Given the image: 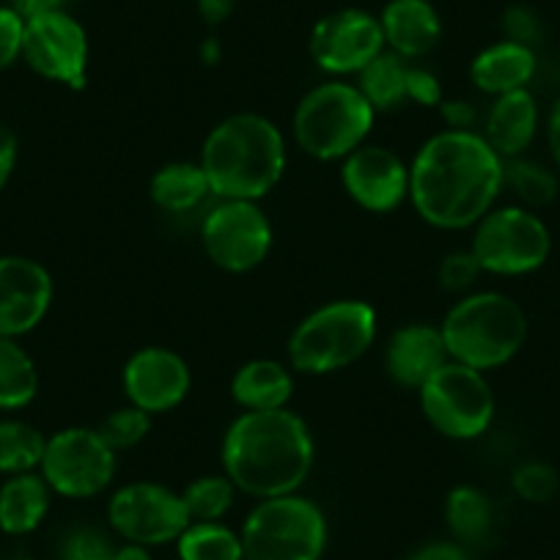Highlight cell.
<instances>
[{
	"mask_svg": "<svg viewBox=\"0 0 560 560\" xmlns=\"http://www.w3.org/2000/svg\"><path fill=\"white\" fill-rule=\"evenodd\" d=\"M505 160L481 132L440 129L409 163V203L440 231H470L498 207Z\"/></svg>",
	"mask_w": 560,
	"mask_h": 560,
	"instance_id": "cell-1",
	"label": "cell"
},
{
	"mask_svg": "<svg viewBox=\"0 0 560 560\" xmlns=\"http://www.w3.org/2000/svg\"><path fill=\"white\" fill-rule=\"evenodd\" d=\"M316 443L294 409L240 412L220 443V465L240 494L253 500L294 494L314 472Z\"/></svg>",
	"mask_w": 560,
	"mask_h": 560,
	"instance_id": "cell-2",
	"label": "cell"
},
{
	"mask_svg": "<svg viewBox=\"0 0 560 560\" xmlns=\"http://www.w3.org/2000/svg\"><path fill=\"white\" fill-rule=\"evenodd\" d=\"M198 163L214 198L261 201L287 174V135L261 113H231L209 129Z\"/></svg>",
	"mask_w": 560,
	"mask_h": 560,
	"instance_id": "cell-3",
	"label": "cell"
},
{
	"mask_svg": "<svg viewBox=\"0 0 560 560\" xmlns=\"http://www.w3.org/2000/svg\"><path fill=\"white\" fill-rule=\"evenodd\" d=\"M527 330L525 308L494 289L465 294L440 322L448 358L483 374L509 365L525 347Z\"/></svg>",
	"mask_w": 560,
	"mask_h": 560,
	"instance_id": "cell-4",
	"label": "cell"
},
{
	"mask_svg": "<svg viewBox=\"0 0 560 560\" xmlns=\"http://www.w3.org/2000/svg\"><path fill=\"white\" fill-rule=\"evenodd\" d=\"M380 332V316L365 300H332L294 325L287 341V363L294 374L327 376L369 354Z\"/></svg>",
	"mask_w": 560,
	"mask_h": 560,
	"instance_id": "cell-5",
	"label": "cell"
},
{
	"mask_svg": "<svg viewBox=\"0 0 560 560\" xmlns=\"http://www.w3.org/2000/svg\"><path fill=\"white\" fill-rule=\"evenodd\" d=\"M380 113L363 91L341 78L305 91L292 113V138L298 149L319 163H341L343 158L369 143Z\"/></svg>",
	"mask_w": 560,
	"mask_h": 560,
	"instance_id": "cell-6",
	"label": "cell"
},
{
	"mask_svg": "<svg viewBox=\"0 0 560 560\" xmlns=\"http://www.w3.org/2000/svg\"><path fill=\"white\" fill-rule=\"evenodd\" d=\"M245 560H322L327 552V516L303 492L256 500L240 527Z\"/></svg>",
	"mask_w": 560,
	"mask_h": 560,
	"instance_id": "cell-7",
	"label": "cell"
},
{
	"mask_svg": "<svg viewBox=\"0 0 560 560\" xmlns=\"http://www.w3.org/2000/svg\"><path fill=\"white\" fill-rule=\"evenodd\" d=\"M418 404L429 427L456 443H470L494 423L498 398L483 371L448 360L418 390Z\"/></svg>",
	"mask_w": 560,
	"mask_h": 560,
	"instance_id": "cell-8",
	"label": "cell"
},
{
	"mask_svg": "<svg viewBox=\"0 0 560 560\" xmlns=\"http://www.w3.org/2000/svg\"><path fill=\"white\" fill-rule=\"evenodd\" d=\"M470 250L481 264L483 275L520 278L547 264L552 253L549 225L533 209L520 203L494 207L472 225Z\"/></svg>",
	"mask_w": 560,
	"mask_h": 560,
	"instance_id": "cell-9",
	"label": "cell"
},
{
	"mask_svg": "<svg viewBox=\"0 0 560 560\" xmlns=\"http://www.w3.org/2000/svg\"><path fill=\"white\" fill-rule=\"evenodd\" d=\"M201 247L209 261L229 275H247L261 267L275 245V229L261 201L214 198L203 212Z\"/></svg>",
	"mask_w": 560,
	"mask_h": 560,
	"instance_id": "cell-10",
	"label": "cell"
},
{
	"mask_svg": "<svg viewBox=\"0 0 560 560\" xmlns=\"http://www.w3.org/2000/svg\"><path fill=\"white\" fill-rule=\"evenodd\" d=\"M118 470V454L105 443L100 429L67 427L50 434L42 456L39 472L67 500L100 498L110 489Z\"/></svg>",
	"mask_w": 560,
	"mask_h": 560,
	"instance_id": "cell-11",
	"label": "cell"
},
{
	"mask_svg": "<svg viewBox=\"0 0 560 560\" xmlns=\"http://www.w3.org/2000/svg\"><path fill=\"white\" fill-rule=\"evenodd\" d=\"M107 525L121 541L140 547H165L190 525L182 492L158 481H132L107 500Z\"/></svg>",
	"mask_w": 560,
	"mask_h": 560,
	"instance_id": "cell-12",
	"label": "cell"
},
{
	"mask_svg": "<svg viewBox=\"0 0 560 560\" xmlns=\"http://www.w3.org/2000/svg\"><path fill=\"white\" fill-rule=\"evenodd\" d=\"M89 34L69 12L61 9L25 20L23 61L39 78L83 91L89 83Z\"/></svg>",
	"mask_w": 560,
	"mask_h": 560,
	"instance_id": "cell-13",
	"label": "cell"
},
{
	"mask_svg": "<svg viewBox=\"0 0 560 560\" xmlns=\"http://www.w3.org/2000/svg\"><path fill=\"white\" fill-rule=\"evenodd\" d=\"M308 50L330 78H358L385 50L380 18L365 9H338L314 25Z\"/></svg>",
	"mask_w": 560,
	"mask_h": 560,
	"instance_id": "cell-14",
	"label": "cell"
},
{
	"mask_svg": "<svg viewBox=\"0 0 560 560\" xmlns=\"http://www.w3.org/2000/svg\"><path fill=\"white\" fill-rule=\"evenodd\" d=\"M190 387V365L168 347H140L129 354L121 369V390L127 404H135L152 418L185 404Z\"/></svg>",
	"mask_w": 560,
	"mask_h": 560,
	"instance_id": "cell-15",
	"label": "cell"
},
{
	"mask_svg": "<svg viewBox=\"0 0 560 560\" xmlns=\"http://www.w3.org/2000/svg\"><path fill=\"white\" fill-rule=\"evenodd\" d=\"M341 187L360 209L374 214L396 212L409 201V165L393 149L363 143L341 160Z\"/></svg>",
	"mask_w": 560,
	"mask_h": 560,
	"instance_id": "cell-16",
	"label": "cell"
},
{
	"mask_svg": "<svg viewBox=\"0 0 560 560\" xmlns=\"http://www.w3.org/2000/svg\"><path fill=\"white\" fill-rule=\"evenodd\" d=\"M56 287L45 264L28 256H0V338H23L50 314Z\"/></svg>",
	"mask_w": 560,
	"mask_h": 560,
	"instance_id": "cell-17",
	"label": "cell"
},
{
	"mask_svg": "<svg viewBox=\"0 0 560 560\" xmlns=\"http://www.w3.org/2000/svg\"><path fill=\"white\" fill-rule=\"evenodd\" d=\"M440 325L412 322L401 325L385 347V371L398 387L418 393L445 363H448Z\"/></svg>",
	"mask_w": 560,
	"mask_h": 560,
	"instance_id": "cell-18",
	"label": "cell"
},
{
	"mask_svg": "<svg viewBox=\"0 0 560 560\" xmlns=\"http://www.w3.org/2000/svg\"><path fill=\"white\" fill-rule=\"evenodd\" d=\"M376 18L387 50L409 63L427 58L443 39V20L432 0H387Z\"/></svg>",
	"mask_w": 560,
	"mask_h": 560,
	"instance_id": "cell-19",
	"label": "cell"
},
{
	"mask_svg": "<svg viewBox=\"0 0 560 560\" xmlns=\"http://www.w3.org/2000/svg\"><path fill=\"white\" fill-rule=\"evenodd\" d=\"M481 124L483 129H478V132L500 158H525V152L536 140L538 127H541V110H538V102L530 94V89L511 91V94L494 96L492 105L483 113Z\"/></svg>",
	"mask_w": 560,
	"mask_h": 560,
	"instance_id": "cell-20",
	"label": "cell"
},
{
	"mask_svg": "<svg viewBox=\"0 0 560 560\" xmlns=\"http://www.w3.org/2000/svg\"><path fill=\"white\" fill-rule=\"evenodd\" d=\"M538 58L533 47L500 39L483 47L470 61V83L487 96H503L511 91L530 89L536 78Z\"/></svg>",
	"mask_w": 560,
	"mask_h": 560,
	"instance_id": "cell-21",
	"label": "cell"
},
{
	"mask_svg": "<svg viewBox=\"0 0 560 560\" xmlns=\"http://www.w3.org/2000/svg\"><path fill=\"white\" fill-rule=\"evenodd\" d=\"M294 396V371L287 360L256 358L236 369L231 380V398L242 412L289 407Z\"/></svg>",
	"mask_w": 560,
	"mask_h": 560,
	"instance_id": "cell-22",
	"label": "cell"
},
{
	"mask_svg": "<svg viewBox=\"0 0 560 560\" xmlns=\"http://www.w3.org/2000/svg\"><path fill=\"white\" fill-rule=\"evenodd\" d=\"M52 489L39 470L9 476L0 483V530L7 536H28L39 530L50 511Z\"/></svg>",
	"mask_w": 560,
	"mask_h": 560,
	"instance_id": "cell-23",
	"label": "cell"
},
{
	"mask_svg": "<svg viewBox=\"0 0 560 560\" xmlns=\"http://www.w3.org/2000/svg\"><path fill=\"white\" fill-rule=\"evenodd\" d=\"M149 198L165 214H192L214 196L198 160L196 163L174 160L154 171L152 182H149Z\"/></svg>",
	"mask_w": 560,
	"mask_h": 560,
	"instance_id": "cell-24",
	"label": "cell"
},
{
	"mask_svg": "<svg viewBox=\"0 0 560 560\" xmlns=\"http://www.w3.org/2000/svg\"><path fill=\"white\" fill-rule=\"evenodd\" d=\"M494 522V505L483 489L472 487V483H459L445 498V525L454 541L462 547L483 541L492 530Z\"/></svg>",
	"mask_w": 560,
	"mask_h": 560,
	"instance_id": "cell-25",
	"label": "cell"
},
{
	"mask_svg": "<svg viewBox=\"0 0 560 560\" xmlns=\"http://www.w3.org/2000/svg\"><path fill=\"white\" fill-rule=\"evenodd\" d=\"M39 396V369L18 338H0V409L28 407Z\"/></svg>",
	"mask_w": 560,
	"mask_h": 560,
	"instance_id": "cell-26",
	"label": "cell"
},
{
	"mask_svg": "<svg viewBox=\"0 0 560 560\" xmlns=\"http://www.w3.org/2000/svg\"><path fill=\"white\" fill-rule=\"evenodd\" d=\"M407 74H409V61H404L401 56L385 50L363 69V72L354 78V85L363 91L365 100L371 102L376 113L398 110V107L407 102Z\"/></svg>",
	"mask_w": 560,
	"mask_h": 560,
	"instance_id": "cell-27",
	"label": "cell"
},
{
	"mask_svg": "<svg viewBox=\"0 0 560 560\" xmlns=\"http://www.w3.org/2000/svg\"><path fill=\"white\" fill-rule=\"evenodd\" d=\"M179 560H245L240 530L225 522H190L176 538Z\"/></svg>",
	"mask_w": 560,
	"mask_h": 560,
	"instance_id": "cell-28",
	"label": "cell"
},
{
	"mask_svg": "<svg viewBox=\"0 0 560 560\" xmlns=\"http://www.w3.org/2000/svg\"><path fill=\"white\" fill-rule=\"evenodd\" d=\"M47 438L28 420L0 418V476L39 470Z\"/></svg>",
	"mask_w": 560,
	"mask_h": 560,
	"instance_id": "cell-29",
	"label": "cell"
},
{
	"mask_svg": "<svg viewBox=\"0 0 560 560\" xmlns=\"http://www.w3.org/2000/svg\"><path fill=\"white\" fill-rule=\"evenodd\" d=\"M503 190L514 192L520 207H527L536 212V209L549 207L558 198L560 182L555 168H549V165L530 158H514L505 160Z\"/></svg>",
	"mask_w": 560,
	"mask_h": 560,
	"instance_id": "cell-30",
	"label": "cell"
},
{
	"mask_svg": "<svg viewBox=\"0 0 560 560\" xmlns=\"http://www.w3.org/2000/svg\"><path fill=\"white\" fill-rule=\"evenodd\" d=\"M240 489L231 483L225 472H209L182 489V500L190 514V522H223L236 503Z\"/></svg>",
	"mask_w": 560,
	"mask_h": 560,
	"instance_id": "cell-31",
	"label": "cell"
},
{
	"mask_svg": "<svg viewBox=\"0 0 560 560\" xmlns=\"http://www.w3.org/2000/svg\"><path fill=\"white\" fill-rule=\"evenodd\" d=\"M96 429L105 438V443L116 454H121V451L135 448L152 434V415L138 409L135 404H124V407L113 409Z\"/></svg>",
	"mask_w": 560,
	"mask_h": 560,
	"instance_id": "cell-32",
	"label": "cell"
},
{
	"mask_svg": "<svg viewBox=\"0 0 560 560\" xmlns=\"http://www.w3.org/2000/svg\"><path fill=\"white\" fill-rule=\"evenodd\" d=\"M511 489L520 500L530 505H544L555 500L560 489V476L549 462L541 459H527L514 467L511 472Z\"/></svg>",
	"mask_w": 560,
	"mask_h": 560,
	"instance_id": "cell-33",
	"label": "cell"
},
{
	"mask_svg": "<svg viewBox=\"0 0 560 560\" xmlns=\"http://www.w3.org/2000/svg\"><path fill=\"white\" fill-rule=\"evenodd\" d=\"M438 275L440 287H443L445 292L456 294V298H465V294L476 292V283L483 275V269L481 264L476 261L470 247H465V250H451L448 256L440 261Z\"/></svg>",
	"mask_w": 560,
	"mask_h": 560,
	"instance_id": "cell-34",
	"label": "cell"
},
{
	"mask_svg": "<svg viewBox=\"0 0 560 560\" xmlns=\"http://www.w3.org/2000/svg\"><path fill=\"white\" fill-rule=\"evenodd\" d=\"M116 544L96 527H78L61 544V560H113Z\"/></svg>",
	"mask_w": 560,
	"mask_h": 560,
	"instance_id": "cell-35",
	"label": "cell"
},
{
	"mask_svg": "<svg viewBox=\"0 0 560 560\" xmlns=\"http://www.w3.org/2000/svg\"><path fill=\"white\" fill-rule=\"evenodd\" d=\"M544 36V25L538 20V14L530 7H522L514 3L503 12V39L516 42V45H525L536 50V45Z\"/></svg>",
	"mask_w": 560,
	"mask_h": 560,
	"instance_id": "cell-36",
	"label": "cell"
},
{
	"mask_svg": "<svg viewBox=\"0 0 560 560\" xmlns=\"http://www.w3.org/2000/svg\"><path fill=\"white\" fill-rule=\"evenodd\" d=\"M25 18H20L12 7H0V72L23 61Z\"/></svg>",
	"mask_w": 560,
	"mask_h": 560,
	"instance_id": "cell-37",
	"label": "cell"
},
{
	"mask_svg": "<svg viewBox=\"0 0 560 560\" xmlns=\"http://www.w3.org/2000/svg\"><path fill=\"white\" fill-rule=\"evenodd\" d=\"M443 100H445L443 83H440L438 74L427 67L409 63L407 102H415L418 107H440V102Z\"/></svg>",
	"mask_w": 560,
	"mask_h": 560,
	"instance_id": "cell-38",
	"label": "cell"
},
{
	"mask_svg": "<svg viewBox=\"0 0 560 560\" xmlns=\"http://www.w3.org/2000/svg\"><path fill=\"white\" fill-rule=\"evenodd\" d=\"M438 110H440V118H443L445 129H456V132H478V124H481L483 118L481 107H478L472 100H465V96L443 100Z\"/></svg>",
	"mask_w": 560,
	"mask_h": 560,
	"instance_id": "cell-39",
	"label": "cell"
},
{
	"mask_svg": "<svg viewBox=\"0 0 560 560\" xmlns=\"http://www.w3.org/2000/svg\"><path fill=\"white\" fill-rule=\"evenodd\" d=\"M20 158V140L14 135L12 127L0 124V192L7 190V185L12 182L14 168H18Z\"/></svg>",
	"mask_w": 560,
	"mask_h": 560,
	"instance_id": "cell-40",
	"label": "cell"
},
{
	"mask_svg": "<svg viewBox=\"0 0 560 560\" xmlns=\"http://www.w3.org/2000/svg\"><path fill=\"white\" fill-rule=\"evenodd\" d=\"M407 560H470V555H467V547L451 538V541L423 544Z\"/></svg>",
	"mask_w": 560,
	"mask_h": 560,
	"instance_id": "cell-41",
	"label": "cell"
},
{
	"mask_svg": "<svg viewBox=\"0 0 560 560\" xmlns=\"http://www.w3.org/2000/svg\"><path fill=\"white\" fill-rule=\"evenodd\" d=\"M196 7H198V14H201L203 23L212 25V28H218V25H223L225 20L234 14L236 0H196Z\"/></svg>",
	"mask_w": 560,
	"mask_h": 560,
	"instance_id": "cell-42",
	"label": "cell"
},
{
	"mask_svg": "<svg viewBox=\"0 0 560 560\" xmlns=\"http://www.w3.org/2000/svg\"><path fill=\"white\" fill-rule=\"evenodd\" d=\"M63 3H67V0H9V7H12L14 12L25 20L39 18V14L61 12Z\"/></svg>",
	"mask_w": 560,
	"mask_h": 560,
	"instance_id": "cell-43",
	"label": "cell"
},
{
	"mask_svg": "<svg viewBox=\"0 0 560 560\" xmlns=\"http://www.w3.org/2000/svg\"><path fill=\"white\" fill-rule=\"evenodd\" d=\"M547 140H549V152H552V160H555V168L560 171V100L555 102L552 110H549Z\"/></svg>",
	"mask_w": 560,
	"mask_h": 560,
	"instance_id": "cell-44",
	"label": "cell"
},
{
	"mask_svg": "<svg viewBox=\"0 0 560 560\" xmlns=\"http://www.w3.org/2000/svg\"><path fill=\"white\" fill-rule=\"evenodd\" d=\"M113 560H154L152 558V549L149 547H140V544H118L116 547V555H113Z\"/></svg>",
	"mask_w": 560,
	"mask_h": 560,
	"instance_id": "cell-45",
	"label": "cell"
},
{
	"mask_svg": "<svg viewBox=\"0 0 560 560\" xmlns=\"http://www.w3.org/2000/svg\"><path fill=\"white\" fill-rule=\"evenodd\" d=\"M220 56H223V50H220V42L214 39V36H209V39L201 45V58H203V63H209V67H214V63H220Z\"/></svg>",
	"mask_w": 560,
	"mask_h": 560,
	"instance_id": "cell-46",
	"label": "cell"
},
{
	"mask_svg": "<svg viewBox=\"0 0 560 560\" xmlns=\"http://www.w3.org/2000/svg\"><path fill=\"white\" fill-rule=\"evenodd\" d=\"M12 560H31V558H12Z\"/></svg>",
	"mask_w": 560,
	"mask_h": 560,
	"instance_id": "cell-47",
	"label": "cell"
}]
</instances>
